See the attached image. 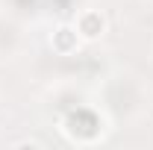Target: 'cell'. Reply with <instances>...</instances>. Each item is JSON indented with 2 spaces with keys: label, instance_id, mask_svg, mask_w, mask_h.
I'll return each instance as SVG.
<instances>
[{
  "label": "cell",
  "instance_id": "1",
  "mask_svg": "<svg viewBox=\"0 0 153 150\" xmlns=\"http://www.w3.org/2000/svg\"><path fill=\"white\" fill-rule=\"evenodd\" d=\"M100 27H103V21H97V18H88L85 24H82L85 36H97V33H100Z\"/></svg>",
  "mask_w": 153,
  "mask_h": 150
}]
</instances>
